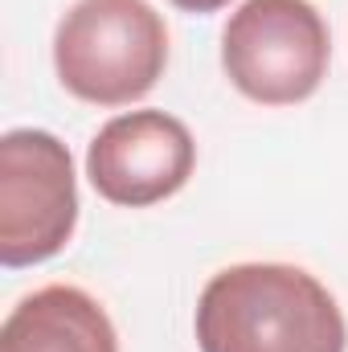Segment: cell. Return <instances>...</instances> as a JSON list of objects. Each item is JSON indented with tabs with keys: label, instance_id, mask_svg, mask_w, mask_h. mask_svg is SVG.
Instances as JSON below:
<instances>
[{
	"label": "cell",
	"instance_id": "6da1fadb",
	"mask_svg": "<svg viewBox=\"0 0 348 352\" xmlns=\"http://www.w3.org/2000/svg\"><path fill=\"white\" fill-rule=\"evenodd\" d=\"M201 352H345L348 328L332 291L287 263L217 270L197 299Z\"/></svg>",
	"mask_w": 348,
	"mask_h": 352
},
{
	"label": "cell",
	"instance_id": "277c9868",
	"mask_svg": "<svg viewBox=\"0 0 348 352\" xmlns=\"http://www.w3.org/2000/svg\"><path fill=\"white\" fill-rule=\"evenodd\" d=\"M78 226V184L70 148L37 127L0 140V263L33 266L66 250Z\"/></svg>",
	"mask_w": 348,
	"mask_h": 352
},
{
	"label": "cell",
	"instance_id": "8992f818",
	"mask_svg": "<svg viewBox=\"0 0 348 352\" xmlns=\"http://www.w3.org/2000/svg\"><path fill=\"white\" fill-rule=\"evenodd\" d=\"M0 352H119V336L94 295L54 283L8 311Z\"/></svg>",
	"mask_w": 348,
	"mask_h": 352
},
{
	"label": "cell",
	"instance_id": "52a82bcc",
	"mask_svg": "<svg viewBox=\"0 0 348 352\" xmlns=\"http://www.w3.org/2000/svg\"><path fill=\"white\" fill-rule=\"evenodd\" d=\"M176 8H184V12H217V8H226L230 0H173Z\"/></svg>",
	"mask_w": 348,
	"mask_h": 352
},
{
	"label": "cell",
	"instance_id": "3957f363",
	"mask_svg": "<svg viewBox=\"0 0 348 352\" xmlns=\"http://www.w3.org/2000/svg\"><path fill=\"white\" fill-rule=\"evenodd\" d=\"M328 58V25L312 0H246L221 29L226 78L262 107L312 98Z\"/></svg>",
	"mask_w": 348,
	"mask_h": 352
},
{
	"label": "cell",
	"instance_id": "7a4b0ae2",
	"mask_svg": "<svg viewBox=\"0 0 348 352\" xmlns=\"http://www.w3.org/2000/svg\"><path fill=\"white\" fill-rule=\"evenodd\" d=\"M168 29L148 0H78L54 33V70L74 98L127 107L160 82Z\"/></svg>",
	"mask_w": 348,
	"mask_h": 352
},
{
	"label": "cell",
	"instance_id": "5b68a950",
	"mask_svg": "<svg viewBox=\"0 0 348 352\" xmlns=\"http://www.w3.org/2000/svg\"><path fill=\"white\" fill-rule=\"evenodd\" d=\"M197 164L188 127L164 111L115 115L87 148V176L94 192L123 209H144L180 192Z\"/></svg>",
	"mask_w": 348,
	"mask_h": 352
}]
</instances>
